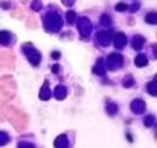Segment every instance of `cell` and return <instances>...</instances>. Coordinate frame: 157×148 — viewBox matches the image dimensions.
Returning a JSON list of instances; mask_svg holds the SVG:
<instances>
[{"label": "cell", "instance_id": "obj_13", "mask_svg": "<svg viewBox=\"0 0 157 148\" xmlns=\"http://www.w3.org/2000/svg\"><path fill=\"white\" fill-rule=\"evenodd\" d=\"M9 38H11V36H9L8 32H0V43L7 45L9 42Z\"/></svg>", "mask_w": 157, "mask_h": 148}, {"label": "cell", "instance_id": "obj_14", "mask_svg": "<svg viewBox=\"0 0 157 148\" xmlns=\"http://www.w3.org/2000/svg\"><path fill=\"white\" fill-rule=\"evenodd\" d=\"M145 20H147V22L148 24H156V12H153V13H148L147 14V17H145Z\"/></svg>", "mask_w": 157, "mask_h": 148}, {"label": "cell", "instance_id": "obj_16", "mask_svg": "<svg viewBox=\"0 0 157 148\" xmlns=\"http://www.w3.org/2000/svg\"><path fill=\"white\" fill-rule=\"evenodd\" d=\"M148 92L151 93L152 96H156V93H157V91H156V80L153 83L148 84Z\"/></svg>", "mask_w": 157, "mask_h": 148}, {"label": "cell", "instance_id": "obj_6", "mask_svg": "<svg viewBox=\"0 0 157 148\" xmlns=\"http://www.w3.org/2000/svg\"><path fill=\"white\" fill-rule=\"evenodd\" d=\"M97 39L100 41L102 45H107L111 39V33L110 32H101L97 34Z\"/></svg>", "mask_w": 157, "mask_h": 148}, {"label": "cell", "instance_id": "obj_8", "mask_svg": "<svg viewBox=\"0 0 157 148\" xmlns=\"http://www.w3.org/2000/svg\"><path fill=\"white\" fill-rule=\"evenodd\" d=\"M135 64L136 67H145L147 64H148V59H147L145 55H137L136 59H135Z\"/></svg>", "mask_w": 157, "mask_h": 148}, {"label": "cell", "instance_id": "obj_12", "mask_svg": "<svg viewBox=\"0 0 157 148\" xmlns=\"http://www.w3.org/2000/svg\"><path fill=\"white\" fill-rule=\"evenodd\" d=\"M55 96L56 98H59V100H63V98L66 97V89H64V87H56V89H55Z\"/></svg>", "mask_w": 157, "mask_h": 148}, {"label": "cell", "instance_id": "obj_20", "mask_svg": "<svg viewBox=\"0 0 157 148\" xmlns=\"http://www.w3.org/2000/svg\"><path fill=\"white\" fill-rule=\"evenodd\" d=\"M127 8H128V7H127L126 4H123V3L117 4V7H115V9H117V11H119V12H123V11H126Z\"/></svg>", "mask_w": 157, "mask_h": 148}, {"label": "cell", "instance_id": "obj_7", "mask_svg": "<svg viewBox=\"0 0 157 148\" xmlns=\"http://www.w3.org/2000/svg\"><path fill=\"white\" fill-rule=\"evenodd\" d=\"M145 103L144 101H141V100H135L134 102H132V105H131V109L134 110L135 113H141V111H144L145 109Z\"/></svg>", "mask_w": 157, "mask_h": 148}, {"label": "cell", "instance_id": "obj_11", "mask_svg": "<svg viewBox=\"0 0 157 148\" xmlns=\"http://www.w3.org/2000/svg\"><path fill=\"white\" fill-rule=\"evenodd\" d=\"M39 97H41V100H48V97H50V91H48V84L45 83V85H43V88L41 89V95H39Z\"/></svg>", "mask_w": 157, "mask_h": 148}, {"label": "cell", "instance_id": "obj_1", "mask_svg": "<svg viewBox=\"0 0 157 148\" xmlns=\"http://www.w3.org/2000/svg\"><path fill=\"white\" fill-rule=\"evenodd\" d=\"M29 49H30V51H28L26 50V56H28V59L30 60V63L33 66H37L38 63H39V60H41V55L38 54V51L37 50H34V49L32 47V45H29Z\"/></svg>", "mask_w": 157, "mask_h": 148}, {"label": "cell", "instance_id": "obj_15", "mask_svg": "<svg viewBox=\"0 0 157 148\" xmlns=\"http://www.w3.org/2000/svg\"><path fill=\"white\" fill-rule=\"evenodd\" d=\"M9 142V138H8V135L6 134V132H2L0 131V146H4L6 143H8Z\"/></svg>", "mask_w": 157, "mask_h": 148}, {"label": "cell", "instance_id": "obj_4", "mask_svg": "<svg viewBox=\"0 0 157 148\" xmlns=\"http://www.w3.org/2000/svg\"><path fill=\"white\" fill-rule=\"evenodd\" d=\"M50 21H48V28L51 30H58L59 28L62 26V18L58 16V14H51L50 16Z\"/></svg>", "mask_w": 157, "mask_h": 148}, {"label": "cell", "instance_id": "obj_17", "mask_svg": "<svg viewBox=\"0 0 157 148\" xmlns=\"http://www.w3.org/2000/svg\"><path fill=\"white\" fill-rule=\"evenodd\" d=\"M67 20H68V22H71V24H72V22L76 20V13H75V12H72V11H70V12L67 13Z\"/></svg>", "mask_w": 157, "mask_h": 148}, {"label": "cell", "instance_id": "obj_10", "mask_svg": "<svg viewBox=\"0 0 157 148\" xmlns=\"http://www.w3.org/2000/svg\"><path fill=\"white\" fill-rule=\"evenodd\" d=\"M55 147H60V148H64V147H67L68 146V140H67V138L64 136V135H62V136H59L58 139L55 140Z\"/></svg>", "mask_w": 157, "mask_h": 148}, {"label": "cell", "instance_id": "obj_3", "mask_svg": "<svg viewBox=\"0 0 157 148\" xmlns=\"http://www.w3.org/2000/svg\"><path fill=\"white\" fill-rule=\"evenodd\" d=\"M107 60H109V67L111 68H118L122 66V62H123V58H122L119 54H111L107 58Z\"/></svg>", "mask_w": 157, "mask_h": 148}, {"label": "cell", "instance_id": "obj_25", "mask_svg": "<svg viewBox=\"0 0 157 148\" xmlns=\"http://www.w3.org/2000/svg\"><path fill=\"white\" fill-rule=\"evenodd\" d=\"M52 71H54V72H58V71H59V67H58V66H54V67H52Z\"/></svg>", "mask_w": 157, "mask_h": 148}, {"label": "cell", "instance_id": "obj_21", "mask_svg": "<svg viewBox=\"0 0 157 148\" xmlns=\"http://www.w3.org/2000/svg\"><path fill=\"white\" fill-rule=\"evenodd\" d=\"M132 84H134V80H132L131 77H127L126 80H124V87H127V88H128V87H131Z\"/></svg>", "mask_w": 157, "mask_h": 148}, {"label": "cell", "instance_id": "obj_9", "mask_svg": "<svg viewBox=\"0 0 157 148\" xmlns=\"http://www.w3.org/2000/svg\"><path fill=\"white\" fill-rule=\"evenodd\" d=\"M144 43V38L140 37V36H136L134 37V39H132V46H134L135 50H140L141 46H143Z\"/></svg>", "mask_w": 157, "mask_h": 148}, {"label": "cell", "instance_id": "obj_5", "mask_svg": "<svg viewBox=\"0 0 157 148\" xmlns=\"http://www.w3.org/2000/svg\"><path fill=\"white\" fill-rule=\"evenodd\" d=\"M126 42H127V38H126V36L123 33H118L115 36V38H114V46L117 49H123Z\"/></svg>", "mask_w": 157, "mask_h": 148}, {"label": "cell", "instance_id": "obj_23", "mask_svg": "<svg viewBox=\"0 0 157 148\" xmlns=\"http://www.w3.org/2000/svg\"><path fill=\"white\" fill-rule=\"evenodd\" d=\"M102 20H104V24H105V25H107L109 22H111V18H109V17L106 16V14H105L104 17H102Z\"/></svg>", "mask_w": 157, "mask_h": 148}, {"label": "cell", "instance_id": "obj_22", "mask_svg": "<svg viewBox=\"0 0 157 148\" xmlns=\"http://www.w3.org/2000/svg\"><path fill=\"white\" fill-rule=\"evenodd\" d=\"M33 9H39V8H41L42 7V4L41 3H39V2H36V3H33Z\"/></svg>", "mask_w": 157, "mask_h": 148}, {"label": "cell", "instance_id": "obj_19", "mask_svg": "<svg viewBox=\"0 0 157 148\" xmlns=\"http://www.w3.org/2000/svg\"><path fill=\"white\" fill-rule=\"evenodd\" d=\"M153 122H155V118L152 117V115H148V117H147V119H145V126L147 127H151Z\"/></svg>", "mask_w": 157, "mask_h": 148}, {"label": "cell", "instance_id": "obj_18", "mask_svg": "<svg viewBox=\"0 0 157 148\" xmlns=\"http://www.w3.org/2000/svg\"><path fill=\"white\" fill-rule=\"evenodd\" d=\"M117 110H118V107H117V105H114V103H111V105L107 106V111H109L110 114H115Z\"/></svg>", "mask_w": 157, "mask_h": 148}, {"label": "cell", "instance_id": "obj_2", "mask_svg": "<svg viewBox=\"0 0 157 148\" xmlns=\"http://www.w3.org/2000/svg\"><path fill=\"white\" fill-rule=\"evenodd\" d=\"M78 29H80V33H81L82 37L89 36V34H90V29H92L90 22L88 21L86 18H81L80 22H78Z\"/></svg>", "mask_w": 157, "mask_h": 148}, {"label": "cell", "instance_id": "obj_24", "mask_svg": "<svg viewBox=\"0 0 157 148\" xmlns=\"http://www.w3.org/2000/svg\"><path fill=\"white\" fill-rule=\"evenodd\" d=\"M59 56H60V54L56 53V51H55V53H52V55H51V58H52V59H58Z\"/></svg>", "mask_w": 157, "mask_h": 148}]
</instances>
